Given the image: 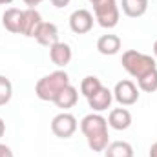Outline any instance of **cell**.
I'll return each mask as SVG.
<instances>
[{
	"instance_id": "cell-1",
	"label": "cell",
	"mask_w": 157,
	"mask_h": 157,
	"mask_svg": "<svg viewBox=\"0 0 157 157\" xmlns=\"http://www.w3.org/2000/svg\"><path fill=\"white\" fill-rule=\"evenodd\" d=\"M80 132L86 137V143L90 150L93 152H104L110 144V133H108V119L101 113H88L80 121Z\"/></svg>"
},
{
	"instance_id": "cell-2",
	"label": "cell",
	"mask_w": 157,
	"mask_h": 157,
	"mask_svg": "<svg viewBox=\"0 0 157 157\" xmlns=\"http://www.w3.org/2000/svg\"><path fill=\"white\" fill-rule=\"evenodd\" d=\"M70 84V75L64 70L51 71L49 75H44L42 78L37 80L35 84V95L44 102H53L59 93Z\"/></svg>"
},
{
	"instance_id": "cell-3",
	"label": "cell",
	"mask_w": 157,
	"mask_h": 157,
	"mask_svg": "<svg viewBox=\"0 0 157 157\" xmlns=\"http://www.w3.org/2000/svg\"><path fill=\"white\" fill-rule=\"evenodd\" d=\"M121 64L122 68L128 71V75H132L133 78H141L144 77L146 73L157 70V62L152 55H146V53H141L137 49H126L122 53V59H121Z\"/></svg>"
},
{
	"instance_id": "cell-4",
	"label": "cell",
	"mask_w": 157,
	"mask_h": 157,
	"mask_svg": "<svg viewBox=\"0 0 157 157\" xmlns=\"http://www.w3.org/2000/svg\"><path fill=\"white\" fill-rule=\"evenodd\" d=\"M93 17L101 28L104 29L115 28L121 18L117 0H99L97 4H93Z\"/></svg>"
},
{
	"instance_id": "cell-5",
	"label": "cell",
	"mask_w": 157,
	"mask_h": 157,
	"mask_svg": "<svg viewBox=\"0 0 157 157\" xmlns=\"http://www.w3.org/2000/svg\"><path fill=\"white\" fill-rule=\"evenodd\" d=\"M78 128V122L75 115L68 113V112H62L59 115H55L51 121V132L55 137L59 139H70Z\"/></svg>"
},
{
	"instance_id": "cell-6",
	"label": "cell",
	"mask_w": 157,
	"mask_h": 157,
	"mask_svg": "<svg viewBox=\"0 0 157 157\" xmlns=\"http://www.w3.org/2000/svg\"><path fill=\"white\" fill-rule=\"evenodd\" d=\"M139 88L133 80L130 78H122L119 80L113 88V99L117 101L121 106H132L139 101Z\"/></svg>"
},
{
	"instance_id": "cell-7",
	"label": "cell",
	"mask_w": 157,
	"mask_h": 157,
	"mask_svg": "<svg viewBox=\"0 0 157 157\" xmlns=\"http://www.w3.org/2000/svg\"><path fill=\"white\" fill-rule=\"evenodd\" d=\"M95 22V17L88 9H75L70 15V29L77 35H86L91 31Z\"/></svg>"
},
{
	"instance_id": "cell-8",
	"label": "cell",
	"mask_w": 157,
	"mask_h": 157,
	"mask_svg": "<svg viewBox=\"0 0 157 157\" xmlns=\"http://www.w3.org/2000/svg\"><path fill=\"white\" fill-rule=\"evenodd\" d=\"M42 15L37 11V7H28L22 11V28H20V35L24 37H35L39 26L42 24Z\"/></svg>"
},
{
	"instance_id": "cell-9",
	"label": "cell",
	"mask_w": 157,
	"mask_h": 157,
	"mask_svg": "<svg viewBox=\"0 0 157 157\" xmlns=\"http://www.w3.org/2000/svg\"><path fill=\"white\" fill-rule=\"evenodd\" d=\"M71 57H73L71 46L66 44V42H57L49 48V60L57 68H66L71 62Z\"/></svg>"
},
{
	"instance_id": "cell-10",
	"label": "cell",
	"mask_w": 157,
	"mask_h": 157,
	"mask_svg": "<svg viewBox=\"0 0 157 157\" xmlns=\"http://www.w3.org/2000/svg\"><path fill=\"white\" fill-rule=\"evenodd\" d=\"M113 102V91L108 90L106 86H102L99 91H95L91 97H88V106L95 112V113H101V112H106Z\"/></svg>"
},
{
	"instance_id": "cell-11",
	"label": "cell",
	"mask_w": 157,
	"mask_h": 157,
	"mask_svg": "<svg viewBox=\"0 0 157 157\" xmlns=\"http://www.w3.org/2000/svg\"><path fill=\"white\" fill-rule=\"evenodd\" d=\"M33 39L39 42L40 46H46V48H51L53 44L60 42L59 40V28L53 24V22H42L35 33Z\"/></svg>"
},
{
	"instance_id": "cell-12",
	"label": "cell",
	"mask_w": 157,
	"mask_h": 157,
	"mask_svg": "<svg viewBox=\"0 0 157 157\" xmlns=\"http://www.w3.org/2000/svg\"><path fill=\"white\" fill-rule=\"evenodd\" d=\"M108 126L117 132L128 130L132 126V113L126 108H113L108 115Z\"/></svg>"
},
{
	"instance_id": "cell-13",
	"label": "cell",
	"mask_w": 157,
	"mask_h": 157,
	"mask_svg": "<svg viewBox=\"0 0 157 157\" xmlns=\"http://www.w3.org/2000/svg\"><path fill=\"white\" fill-rule=\"evenodd\" d=\"M22 11L24 9H17V7H9L4 11L2 15V24L9 33L20 35V28H22Z\"/></svg>"
},
{
	"instance_id": "cell-14",
	"label": "cell",
	"mask_w": 157,
	"mask_h": 157,
	"mask_svg": "<svg viewBox=\"0 0 157 157\" xmlns=\"http://www.w3.org/2000/svg\"><path fill=\"white\" fill-rule=\"evenodd\" d=\"M121 46H122L121 39H119L117 35H112V33L102 35V37H99V40H97V51L101 55H106V57L117 55L119 51H121Z\"/></svg>"
},
{
	"instance_id": "cell-15",
	"label": "cell",
	"mask_w": 157,
	"mask_h": 157,
	"mask_svg": "<svg viewBox=\"0 0 157 157\" xmlns=\"http://www.w3.org/2000/svg\"><path fill=\"white\" fill-rule=\"evenodd\" d=\"M78 101V91L75 86H71V84H68L60 93H59V97L53 101L55 102V106L57 108H60V110H70V108H73L75 104H77Z\"/></svg>"
},
{
	"instance_id": "cell-16",
	"label": "cell",
	"mask_w": 157,
	"mask_h": 157,
	"mask_svg": "<svg viewBox=\"0 0 157 157\" xmlns=\"http://www.w3.org/2000/svg\"><path fill=\"white\" fill-rule=\"evenodd\" d=\"M122 13L130 18H139L148 11V0H122Z\"/></svg>"
},
{
	"instance_id": "cell-17",
	"label": "cell",
	"mask_w": 157,
	"mask_h": 157,
	"mask_svg": "<svg viewBox=\"0 0 157 157\" xmlns=\"http://www.w3.org/2000/svg\"><path fill=\"white\" fill-rule=\"evenodd\" d=\"M104 157H133V146L126 141H113L106 146Z\"/></svg>"
},
{
	"instance_id": "cell-18",
	"label": "cell",
	"mask_w": 157,
	"mask_h": 157,
	"mask_svg": "<svg viewBox=\"0 0 157 157\" xmlns=\"http://www.w3.org/2000/svg\"><path fill=\"white\" fill-rule=\"evenodd\" d=\"M102 88V82H101V78L95 77V75H88V77L82 78V82H80V93L88 99V97H91L95 91H99Z\"/></svg>"
},
{
	"instance_id": "cell-19",
	"label": "cell",
	"mask_w": 157,
	"mask_h": 157,
	"mask_svg": "<svg viewBox=\"0 0 157 157\" xmlns=\"http://www.w3.org/2000/svg\"><path fill=\"white\" fill-rule=\"evenodd\" d=\"M137 88H139V91H144V93L157 91V70L146 73L144 77L137 78Z\"/></svg>"
},
{
	"instance_id": "cell-20",
	"label": "cell",
	"mask_w": 157,
	"mask_h": 157,
	"mask_svg": "<svg viewBox=\"0 0 157 157\" xmlns=\"http://www.w3.org/2000/svg\"><path fill=\"white\" fill-rule=\"evenodd\" d=\"M13 97V84L6 75H0V106H6Z\"/></svg>"
},
{
	"instance_id": "cell-21",
	"label": "cell",
	"mask_w": 157,
	"mask_h": 157,
	"mask_svg": "<svg viewBox=\"0 0 157 157\" xmlns=\"http://www.w3.org/2000/svg\"><path fill=\"white\" fill-rule=\"evenodd\" d=\"M0 157H15L13 152H11V148L7 144H4V143H0Z\"/></svg>"
},
{
	"instance_id": "cell-22",
	"label": "cell",
	"mask_w": 157,
	"mask_h": 157,
	"mask_svg": "<svg viewBox=\"0 0 157 157\" xmlns=\"http://www.w3.org/2000/svg\"><path fill=\"white\" fill-rule=\"evenodd\" d=\"M49 2H51V6H55L57 9H62V7L70 6V2H71V0H49Z\"/></svg>"
},
{
	"instance_id": "cell-23",
	"label": "cell",
	"mask_w": 157,
	"mask_h": 157,
	"mask_svg": "<svg viewBox=\"0 0 157 157\" xmlns=\"http://www.w3.org/2000/svg\"><path fill=\"white\" fill-rule=\"evenodd\" d=\"M22 2H24L28 7H37V6H39V4H42L44 0H22Z\"/></svg>"
},
{
	"instance_id": "cell-24",
	"label": "cell",
	"mask_w": 157,
	"mask_h": 157,
	"mask_svg": "<svg viewBox=\"0 0 157 157\" xmlns=\"http://www.w3.org/2000/svg\"><path fill=\"white\" fill-rule=\"evenodd\" d=\"M148 157H157V143H154L152 146H150V154Z\"/></svg>"
},
{
	"instance_id": "cell-25",
	"label": "cell",
	"mask_w": 157,
	"mask_h": 157,
	"mask_svg": "<svg viewBox=\"0 0 157 157\" xmlns=\"http://www.w3.org/2000/svg\"><path fill=\"white\" fill-rule=\"evenodd\" d=\"M4 133H6V122H4V119L0 117V139L4 137Z\"/></svg>"
},
{
	"instance_id": "cell-26",
	"label": "cell",
	"mask_w": 157,
	"mask_h": 157,
	"mask_svg": "<svg viewBox=\"0 0 157 157\" xmlns=\"http://www.w3.org/2000/svg\"><path fill=\"white\" fill-rule=\"evenodd\" d=\"M152 51H154V59H157V40L154 42V48H152Z\"/></svg>"
},
{
	"instance_id": "cell-27",
	"label": "cell",
	"mask_w": 157,
	"mask_h": 157,
	"mask_svg": "<svg viewBox=\"0 0 157 157\" xmlns=\"http://www.w3.org/2000/svg\"><path fill=\"white\" fill-rule=\"evenodd\" d=\"M13 0H0V6H7V4H11Z\"/></svg>"
},
{
	"instance_id": "cell-28",
	"label": "cell",
	"mask_w": 157,
	"mask_h": 157,
	"mask_svg": "<svg viewBox=\"0 0 157 157\" xmlns=\"http://www.w3.org/2000/svg\"><path fill=\"white\" fill-rule=\"evenodd\" d=\"M88 2H90V4H91V6H93V4H97V2H99V0H88Z\"/></svg>"
}]
</instances>
